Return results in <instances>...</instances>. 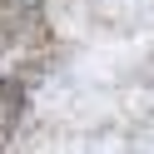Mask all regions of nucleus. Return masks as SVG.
I'll use <instances>...</instances> for the list:
<instances>
[{"mask_svg": "<svg viewBox=\"0 0 154 154\" xmlns=\"http://www.w3.org/2000/svg\"><path fill=\"white\" fill-rule=\"evenodd\" d=\"M15 134V94L0 90V149H5V139Z\"/></svg>", "mask_w": 154, "mask_h": 154, "instance_id": "f257e3e1", "label": "nucleus"}]
</instances>
